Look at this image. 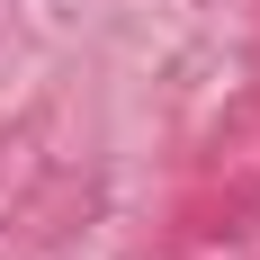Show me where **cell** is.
Masks as SVG:
<instances>
[]
</instances>
